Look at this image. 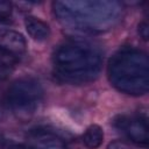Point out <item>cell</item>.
Returning <instances> with one entry per match:
<instances>
[{
  "instance_id": "cell-1",
  "label": "cell",
  "mask_w": 149,
  "mask_h": 149,
  "mask_svg": "<svg viewBox=\"0 0 149 149\" xmlns=\"http://www.w3.org/2000/svg\"><path fill=\"white\" fill-rule=\"evenodd\" d=\"M56 76L68 83H85L94 79L101 68L100 52L83 42H68L54 55Z\"/></svg>"
},
{
  "instance_id": "cell-2",
  "label": "cell",
  "mask_w": 149,
  "mask_h": 149,
  "mask_svg": "<svg viewBox=\"0 0 149 149\" xmlns=\"http://www.w3.org/2000/svg\"><path fill=\"white\" fill-rule=\"evenodd\" d=\"M108 77L119 91L142 95L149 87V59L140 50L123 48L109 59Z\"/></svg>"
},
{
  "instance_id": "cell-3",
  "label": "cell",
  "mask_w": 149,
  "mask_h": 149,
  "mask_svg": "<svg viewBox=\"0 0 149 149\" xmlns=\"http://www.w3.org/2000/svg\"><path fill=\"white\" fill-rule=\"evenodd\" d=\"M42 85L31 78L15 80L7 91V102L12 111L20 116L31 115L43 100Z\"/></svg>"
},
{
  "instance_id": "cell-4",
  "label": "cell",
  "mask_w": 149,
  "mask_h": 149,
  "mask_svg": "<svg viewBox=\"0 0 149 149\" xmlns=\"http://www.w3.org/2000/svg\"><path fill=\"white\" fill-rule=\"evenodd\" d=\"M113 123L132 142L141 147H148L149 127H148V122L144 119L120 115L114 119Z\"/></svg>"
},
{
  "instance_id": "cell-5",
  "label": "cell",
  "mask_w": 149,
  "mask_h": 149,
  "mask_svg": "<svg viewBox=\"0 0 149 149\" xmlns=\"http://www.w3.org/2000/svg\"><path fill=\"white\" fill-rule=\"evenodd\" d=\"M0 48L19 58L22 54L26 52V38L21 33L16 30L2 28L0 29Z\"/></svg>"
},
{
  "instance_id": "cell-6",
  "label": "cell",
  "mask_w": 149,
  "mask_h": 149,
  "mask_svg": "<svg viewBox=\"0 0 149 149\" xmlns=\"http://www.w3.org/2000/svg\"><path fill=\"white\" fill-rule=\"evenodd\" d=\"M30 149H65L64 141L48 130H34L29 134Z\"/></svg>"
},
{
  "instance_id": "cell-7",
  "label": "cell",
  "mask_w": 149,
  "mask_h": 149,
  "mask_svg": "<svg viewBox=\"0 0 149 149\" xmlns=\"http://www.w3.org/2000/svg\"><path fill=\"white\" fill-rule=\"evenodd\" d=\"M24 27L30 37L36 41H44L50 36L49 24L36 16H27L24 19Z\"/></svg>"
},
{
  "instance_id": "cell-8",
  "label": "cell",
  "mask_w": 149,
  "mask_h": 149,
  "mask_svg": "<svg viewBox=\"0 0 149 149\" xmlns=\"http://www.w3.org/2000/svg\"><path fill=\"white\" fill-rule=\"evenodd\" d=\"M104 141V130L98 125H91L83 134V142L90 149H97Z\"/></svg>"
},
{
  "instance_id": "cell-9",
  "label": "cell",
  "mask_w": 149,
  "mask_h": 149,
  "mask_svg": "<svg viewBox=\"0 0 149 149\" xmlns=\"http://www.w3.org/2000/svg\"><path fill=\"white\" fill-rule=\"evenodd\" d=\"M12 13H13V5L9 1L0 0V22L1 23L10 22Z\"/></svg>"
},
{
  "instance_id": "cell-10",
  "label": "cell",
  "mask_w": 149,
  "mask_h": 149,
  "mask_svg": "<svg viewBox=\"0 0 149 149\" xmlns=\"http://www.w3.org/2000/svg\"><path fill=\"white\" fill-rule=\"evenodd\" d=\"M17 57L9 54L8 51L3 50L0 48V66L6 68V69H13V66L17 63Z\"/></svg>"
},
{
  "instance_id": "cell-11",
  "label": "cell",
  "mask_w": 149,
  "mask_h": 149,
  "mask_svg": "<svg viewBox=\"0 0 149 149\" xmlns=\"http://www.w3.org/2000/svg\"><path fill=\"white\" fill-rule=\"evenodd\" d=\"M0 149H27L24 144L16 142L10 139H1L0 140Z\"/></svg>"
},
{
  "instance_id": "cell-12",
  "label": "cell",
  "mask_w": 149,
  "mask_h": 149,
  "mask_svg": "<svg viewBox=\"0 0 149 149\" xmlns=\"http://www.w3.org/2000/svg\"><path fill=\"white\" fill-rule=\"evenodd\" d=\"M107 149H133V147L125 141L115 140V141H112L107 146Z\"/></svg>"
},
{
  "instance_id": "cell-13",
  "label": "cell",
  "mask_w": 149,
  "mask_h": 149,
  "mask_svg": "<svg viewBox=\"0 0 149 149\" xmlns=\"http://www.w3.org/2000/svg\"><path fill=\"white\" fill-rule=\"evenodd\" d=\"M137 31H139V35L142 37L143 41H148V38H149V26L146 21H143L139 24Z\"/></svg>"
},
{
  "instance_id": "cell-14",
  "label": "cell",
  "mask_w": 149,
  "mask_h": 149,
  "mask_svg": "<svg viewBox=\"0 0 149 149\" xmlns=\"http://www.w3.org/2000/svg\"><path fill=\"white\" fill-rule=\"evenodd\" d=\"M3 114H5V111H3V106H2V102L0 100V121L3 119Z\"/></svg>"
}]
</instances>
